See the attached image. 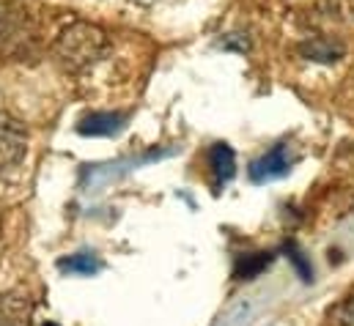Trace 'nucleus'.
I'll use <instances>...</instances> for the list:
<instances>
[{"label":"nucleus","mask_w":354,"mask_h":326,"mask_svg":"<svg viewBox=\"0 0 354 326\" xmlns=\"http://www.w3.org/2000/svg\"><path fill=\"white\" fill-rule=\"evenodd\" d=\"M0 228H3V225H0Z\"/></svg>","instance_id":"obj_13"},{"label":"nucleus","mask_w":354,"mask_h":326,"mask_svg":"<svg viewBox=\"0 0 354 326\" xmlns=\"http://www.w3.org/2000/svg\"><path fill=\"white\" fill-rule=\"evenodd\" d=\"M44 326H58V324H44Z\"/></svg>","instance_id":"obj_12"},{"label":"nucleus","mask_w":354,"mask_h":326,"mask_svg":"<svg viewBox=\"0 0 354 326\" xmlns=\"http://www.w3.org/2000/svg\"><path fill=\"white\" fill-rule=\"evenodd\" d=\"M209 164H212V173H214V181L217 184H225L234 178L236 173V157L234 151L225 146V143H214L212 151H209Z\"/></svg>","instance_id":"obj_7"},{"label":"nucleus","mask_w":354,"mask_h":326,"mask_svg":"<svg viewBox=\"0 0 354 326\" xmlns=\"http://www.w3.org/2000/svg\"><path fill=\"white\" fill-rule=\"evenodd\" d=\"M299 52H302L305 58L330 64V61H338V58L344 55V44H338V41H333V39H310V41H305V44L299 47Z\"/></svg>","instance_id":"obj_8"},{"label":"nucleus","mask_w":354,"mask_h":326,"mask_svg":"<svg viewBox=\"0 0 354 326\" xmlns=\"http://www.w3.org/2000/svg\"><path fill=\"white\" fill-rule=\"evenodd\" d=\"M269 260H272V258H269L266 252H259L256 258H245V260H242V266L236 269V274H239V277H245V280H250V277H256V274L264 269Z\"/></svg>","instance_id":"obj_10"},{"label":"nucleus","mask_w":354,"mask_h":326,"mask_svg":"<svg viewBox=\"0 0 354 326\" xmlns=\"http://www.w3.org/2000/svg\"><path fill=\"white\" fill-rule=\"evenodd\" d=\"M104 52H107V33L86 19L66 25L53 41V58L61 64L64 72L72 75L88 72L91 66L102 61Z\"/></svg>","instance_id":"obj_1"},{"label":"nucleus","mask_w":354,"mask_h":326,"mask_svg":"<svg viewBox=\"0 0 354 326\" xmlns=\"http://www.w3.org/2000/svg\"><path fill=\"white\" fill-rule=\"evenodd\" d=\"M338 316H341V324L344 326H354V299L341 307V313H338Z\"/></svg>","instance_id":"obj_11"},{"label":"nucleus","mask_w":354,"mask_h":326,"mask_svg":"<svg viewBox=\"0 0 354 326\" xmlns=\"http://www.w3.org/2000/svg\"><path fill=\"white\" fill-rule=\"evenodd\" d=\"M36 302L25 288H8L0 294V326H30Z\"/></svg>","instance_id":"obj_4"},{"label":"nucleus","mask_w":354,"mask_h":326,"mask_svg":"<svg viewBox=\"0 0 354 326\" xmlns=\"http://www.w3.org/2000/svg\"><path fill=\"white\" fill-rule=\"evenodd\" d=\"M291 164H294L291 148H288L286 143H280V146H274L272 151H266L261 160H256V162L250 164V178H253L256 184H264V181L286 175V173L291 170Z\"/></svg>","instance_id":"obj_5"},{"label":"nucleus","mask_w":354,"mask_h":326,"mask_svg":"<svg viewBox=\"0 0 354 326\" xmlns=\"http://www.w3.org/2000/svg\"><path fill=\"white\" fill-rule=\"evenodd\" d=\"M39 50V28L25 6L0 0V61H25Z\"/></svg>","instance_id":"obj_2"},{"label":"nucleus","mask_w":354,"mask_h":326,"mask_svg":"<svg viewBox=\"0 0 354 326\" xmlns=\"http://www.w3.org/2000/svg\"><path fill=\"white\" fill-rule=\"evenodd\" d=\"M64 271H77V274H93V271H99V263H96V258L93 255H72V258H64L61 263H58Z\"/></svg>","instance_id":"obj_9"},{"label":"nucleus","mask_w":354,"mask_h":326,"mask_svg":"<svg viewBox=\"0 0 354 326\" xmlns=\"http://www.w3.org/2000/svg\"><path fill=\"white\" fill-rule=\"evenodd\" d=\"M25 151H28V132H25V126L14 115L0 113V178L22 162Z\"/></svg>","instance_id":"obj_3"},{"label":"nucleus","mask_w":354,"mask_h":326,"mask_svg":"<svg viewBox=\"0 0 354 326\" xmlns=\"http://www.w3.org/2000/svg\"><path fill=\"white\" fill-rule=\"evenodd\" d=\"M124 115L118 113H91L80 121V135H91V137H107V135H115L121 126H124Z\"/></svg>","instance_id":"obj_6"}]
</instances>
